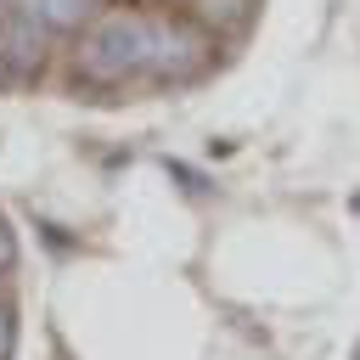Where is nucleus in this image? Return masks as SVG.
<instances>
[{
	"instance_id": "obj_1",
	"label": "nucleus",
	"mask_w": 360,
	"mask_h": 360,
	"mask_svg": "<svg viewBox=\"0 0 360 360\" xmlns=\"http://www.w3.org/2000/svg\"><path fill=\"white\" fill-rule=\"evenodd\" d=\"M152 51H158V17L112 6L84 28V39L73 51V68H79L84 84L112 90V84H129V79L152 73Z\"/></svg>"
},
{
	"instance_id": "obj_2",
	"label": "nucleus",
	"mask_w": 360,
	"mask_h": 360,
	"mask_svg": "<svg viewBox=\"0 0 360 360\" xmlns=\"http://www.w3.org/2000/svg\"><path fill=\"white\" fill-rule=\"evenodd\" d=\"M219 34H208L197 17H158V51H152V79L158 84H191L214 62Z\"/></svg>"
},
{
	"instance_id": "obj_3",
	"label": "nucleus",
	"mask_w": 360,
	"mask_h": 360,
	"mask_svg": "<svg viewBox=\"0 0 360 360\" xmlns=\"http://www.w3.org/2000/svg\"><path fill=\"white\" fill-rule=\"evenodd\" d=\"M45 22L39 17H28L22 6H11L6 11V22H0V79H28V73H39L45 68Z\"/></svg>"
},
{
	"instance_id": "obj_4",
	"label": "nucleus",
	"mask_w": 360,
	"mask_h": 360,
	"mask_svg": "<svg viewBox=\"0 0 360 360\" xmlns=\"http://www.w3.org/2000/svg\"><path fill=\"white\" fill-rule=\"evenodd\" d=\"M191 17L208 28V34H242L253 22V0H191Z\"/></svg>"
},
{
	"instance_id": "obj_5",
	"label": "nucleus",
	"mask_w": 360,
	"mask_h": 360,
	"mask_svg": "<svg viewBox=\"0 0 360 360\" xmlns=\"http://www.w3.org/2000/svg\"><path fill=\"white\" fill-rule=\"evenodd\" d=\"M28 17H39L51 34H68V28H79L90 11H96V0H17Z\"/></svg>"
},
{
	"instance_id": "obj_6",
	"label": "nucleus",
	"mask_w": 360,
	"mask_h": 360,
	"mask_svg": "<svg viewBox=\"0 0 360 360\" xmlns=\"http://www.w3.org/2000/svg\"><path fill=\"white\" fill-rule=\"evenodd\" d=\"M11 343H17V315L11 304H0V360H11Z\"/></svg>"
},
{
	"instance_id": "obj_7",
	"label": "nucleus",
	"mask_w": 360,
	"mask_h": 360,
	"mask_svg": "<svg viewBox=\"0 0 360 360\" xmlns=\"http://www.w3.org/2000/svg\"><path fill=\"white\" fill-rule=\"evenodd\" d=\"M11 264H17V236H11V225L0 219V276H6Z\"/></svg>"
},
{
	"instance_id": "obj_8",
	"label": "nucleus",
	"mask_w": 360,
	"mask_h": 360,
	"mask_svg": "<svg viewBox=\"0 0 360 360\" xmlns=\"http://www.w3.org/2000/svg\"><path fill=\"white\" fill-rule=\"evenodd\" d=\"M354 208H360V197H354Z\"/></svg>"
},
{
	"instance_id": "obj_9",
	"label": "nucleus",
	"mask_w": 360,
	"mask_h": 360,
	"mask_svg": "<svg viewBox=\"0 0 360 360\" xmlns=\"http://www.w3.org/2000/svg\"><path fill=\"white\" fill-rule=\"evenodd\" d=\"M354 360H360V349H354Z\"/></svg>"
}]
</instances>
